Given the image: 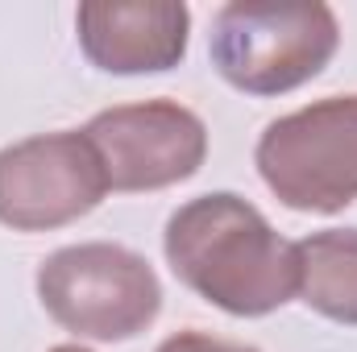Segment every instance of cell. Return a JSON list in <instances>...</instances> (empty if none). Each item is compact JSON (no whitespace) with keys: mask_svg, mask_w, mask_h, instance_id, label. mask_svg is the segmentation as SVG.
<instances>
[{"mask_svg":"<svg viewBox=\"0 0 357 352\" xmlns=\"http://www.w3.org/2000/svg\"><path fill=\"white\" fill-rule=\"evenodd\" d=\"M162 253L178 282L225 315L262 319L295 298V245L233 191H208L175 207Z\"/></svg>","mask_w":357,"mask_h":352,"instance_id":"obj_1","label":"cell"},{"mask_svg":"<svg viewBox=\"0 0 357 352\" xmlns=\"http://www.w3.org/2000/svg\"><path fill=\"white\" fill-rule=\"evenodd\" d=\"M341 46L337 13L320 0H233L216 8L208 58L229 88L245 95H282L316 79Z\"/></svg>","mask_w":357,"mask_h":352,"instance_id":"obj_2","label":"cell"},{"mask_svg":"<svg viewBox=\"0 0 357 352\" xmlns=\"http://www.w3.org/2000/svg\"><path fill=\"white\" fill-rule=\"evenodd\" d=\"M38 298L46 315L100 344H121L142 336L162 311V282L142 253L108 241H84L54 249L38 265Z\"/></svg>","mask_w":357,"mask_h":352,"instance_id":"obj_3","label":"cell"},{"mask_svg":"<svg viewBox=\"0 0 357 352\" xmlns=\"http://www.w3.org/2000/svg\"><path fill=\"white\" fill-rule=\"evenodd\" d=\"M254 162L282 207L345 211L357 199V95H328L270 120Z\"/></svg>","mask_w":357,"mask_h":352,"instance_id":"obj_4","label":"cell"},{"mask_svg":"<svg viewBox=\"0 0 357 352\" xmlns=\"http://www.w3.org/2000/svg\"><path fill=\"white\" fill-rule=\"evenodd\" d=\"M108 178L84 129L38 133L0 150V224L50 232L100 207Z\"/></svg>","mask_w":357,"mask_h":352,"instance_id":"obj_5","label":"cell"},{"mask_svg":"<svg viewBox=\"0 0 357 352\" xmlns=\"http://www.w3.org/2000/svg\"><path fill=\"white\" fill-rule=\"evenodd\" d=\"M84 133L100 154L108 191H162L187 182L208 158V129L178 99L104 108Z\"/></svg>","mask_w":357,"mask_h":352,"instance_id":"obj_6","label":"cell"},{"mask_svg":"<svg viewBox=\"0 0 357 352\" xmlns=\"http://www.w3.org/2000/svg\"><path fill=\"white\" fill-rule=\"evenodd\" d=\"M75 33L91 67L108 75H158L187 58L191 8L178 0H91L75 8Z\"/></svg>","mask_w":357,"mask_h":352,"instance_id":"obj_7","label":"cell"},{"mask_svg":"<svg viewBox=\"0 0 357 352\" xmlns=\"http://www.w3.org/2000/svg\"><path fill=\"white\" fill-rule=\"evenodd\" d=\"M295 294L316 315L357 328V228H324L295 241Z\"/></svg>","mask_w":357,"mask_h":352,"instance_id":"obj_8","label":"cell"},{"mask_svg":"<svg viewBox=\"0 0 357 352\" xmlns=\"http://www.w3.org/2000/svg\"><path fill=\"white\" fill-rule=\"evenodd\" d=\"M158 352H258L254 344H233V340H216L208 332H175L171 340H162Z\"/></svg>","mask_w":357,"mask_h":352,"instance_id":"obj_9","label":"cell"},{"mask_svg":"<svg viewBox=\"0 0 357 352\" xmlns=\"http://www.w3.org/2000/svg\"><path fill=\"white\" fill-rule=\"evenodd\" d=\"M50 352H91V349H84V344H54Z\"/></svg>","mask_w":357,"mask_h":352,"instance_id":"obj_10","label":"cell"}]
</instances>
